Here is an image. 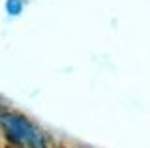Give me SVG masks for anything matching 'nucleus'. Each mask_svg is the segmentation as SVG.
Listing matches in <instances>:
<instances>
[{
	"instance_id": "1",
	"label": "nucleus",
	"mask_w": 150,
	"mask_h": 148,
	"mask_svg": "<svg viewBox=\"0 0 150 148\" xmlns=\"http://www.w3.org/2000/svg\"><path fill=\"white\" fill-rule=\"evenodd\" d=\"M2 128L9 141L23 148H47V139L32 122L19 114H4Z\"/></svg>"
},
{
	"instance_id": "2",
	"label": "nucleus",
	"mask_w": 150,
	"mask_h": 148,
	"mask_svg": "<svg viewBox=\"0 0 150 148\" xmlns=\"http://www.w3.org/2000/svg\"><path fill=\"white\" fill-rule=\"evenodd\" d=\"M21 10H23V2H21V0H9V2H8V11L11 13V15L21 13Z\"/></svg>"
}]
</instances>
